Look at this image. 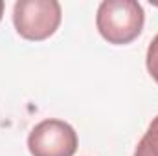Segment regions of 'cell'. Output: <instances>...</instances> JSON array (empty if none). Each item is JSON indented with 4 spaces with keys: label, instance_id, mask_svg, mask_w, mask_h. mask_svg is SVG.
I'll use <instances>...</instances> for the list:
<instances>
[{
    "label": "cell",
    "instance_id": "6da1fadb",
    "mask_svg": "<svg viewBox=\"0 0 158 156\" xmlns=\"http://www.w3.org/2000/svg\"><path fill=\"white\" fill-rule=\"evenodd\" d=\"M145 22L142 4L136 0H105L98 7L96 26L110 44H129L136 39Z\"/></svg>",
    "mask_w": 158,
    "mask_h": 156
},
{
    "label": "cell",
    "instance_id": "277c9868",
    "mask_svg": "<svg viewBox=\"0 0 158 156\" xmlns=\"http://www.w3.org/2000/svg\"><path fill=\"white\" fill-rule=\"evenodd\" d=\"M134 156H158V116L147 127V132L138 142Z\"/></svg>",
    "mask_w": 158,
    "mask_h": 156
},
{
    "label": "cell",
    "instance_id": "3957f363",
    "mask_svg": "<svg viewBox=\"0 0 158 156\" xmlns=\"http://www.w3.org/2000/svg\"><path fill=\"white\" fill-rule=\"evenodd\" d=\"M31 156H74L77 151V134L63 119H44L28 136Z\"/></svg>",
    "mask_w": 158,
    "mask_h": 156
},
{
    "label": "cell",
    "instance_id": "8992f818",
    "mask_svg": "<svg viewBox=\"0 0 158 156\" xmlns=\"http://www.w3.org/2000/svg\"><path fill=\"white\" fill-rule=\"evenodd\" d=\"M2 15H4V2L0 0V20H2Z\"/></svg>",
    "mask_w": 158,
    "mask_h": 156
},
{
    "label": "cell",
    "instance_id": "5b68a950",
    "mask_svg": "<svg viewBox=\"0 0 158 156\" xmlns=\"http://www.w3.org/2000/svg\"><path fill=\"white\" fill-rule=\"evenodd\" d=\"M145 64H147V70H149L151 77L158 83V35L149 42L147 57H145Z\"/></svg>",
    "mask_w": 158,
    "mask_h": 156
},
{
    "label": "cell",
    "instance_id": "7a4b0ae2",
    "mask_svg": "<svg viewBox=\"0 0 158 156\" xmlns=\"http://www.w3.org/2000/svg\"><path fill=\"white\" fill-rule=\"evenodd\" d=\"M61 4L57 0H19L13 6V24L26 40L52 37L61 24Z\"/></svg>",
    "mask_w": 158,
    "mask_h": 156
}]
</instances>
